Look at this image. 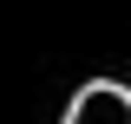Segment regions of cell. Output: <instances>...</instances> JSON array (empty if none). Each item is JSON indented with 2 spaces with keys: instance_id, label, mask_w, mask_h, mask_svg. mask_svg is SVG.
Wrapping results in <instances>:
<instances>
[{
  "instance_id": "1",
  "label": "cell",
  "mask_w": 131,
  "mask_h": 124,
  "mask_svg": "<svg viewBox=\"0 0 131 124\" xmlns=\"http://www.w3.org/2000/svg\"><path fill=\"white\" fill-rule=\"evenodd\" d=\"M59 124H131V92L112 85V78H92L66 98V118Z\"/></svg>"
}]
</instances>
